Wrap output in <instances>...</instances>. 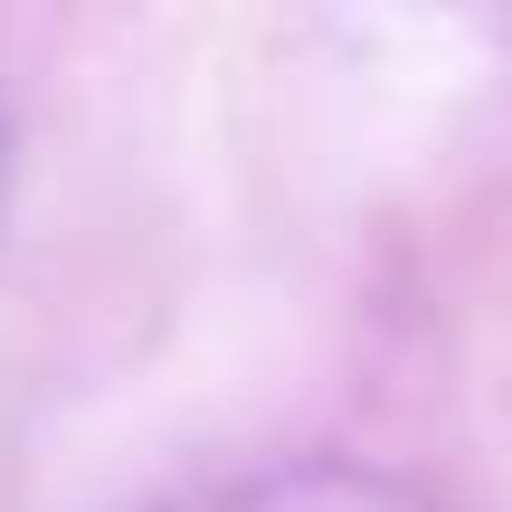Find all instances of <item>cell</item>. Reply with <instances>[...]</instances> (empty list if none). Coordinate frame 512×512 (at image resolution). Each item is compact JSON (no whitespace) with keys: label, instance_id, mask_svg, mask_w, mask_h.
Returning a JSON list of instances; mask_svg holds the SVG:
<instances>
[{"label":"cell","instance_id":"obj_2","mask_svg":"<svg viewBox=\"0 0 512 512\" xmlns=\"http://www.w3.org/2000/svg\"><path fill=\"white\" fill-rule=\"evenodd\" d=\"M0 200H10V114H0Z\"/></svg>","mask_w":512,"mask_h":512},{"label":"cell","instance_id":"obj_1","mask_svg":"<svg viewBox=\"0 0 512 512\" xmlns=\"http://www.w3.org/2000/svg\"><path fill=\"white\" fill-rule=\"evenodd\" d=\"M171 512H446L418 484L380 475V465H342V456H304V465H266V475L209 484V494L171 503Z\"/></svg>","mask_w":512,"mask_h":512}]
</instances>
